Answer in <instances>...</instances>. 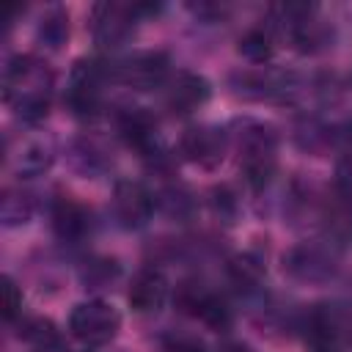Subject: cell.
I'll return each instance as SVG.
<instances>
[{"mask_svg":"<svg viewBox=\"0 0 352 352\" xmlns=\"http://www.w3.org/2000/svg\"><path fill=\"white\" fill-rule=\"evenodd\" d=\"M154 206H157V198L140 182H132V179L116 182L110 209H113V217L121 228H132V231L143 228L151 220Z\"/></svg>","mask_w":352,"mask_h":352,"instance_id":"cell-11","label":"cell"},{"mask_svg":"<svg viewBox=\"0 0 352 352\" xmlns=\"http://www.w3.org/2000/svg\"><path fill=\"white\" fill-rule=\"evenodd\" d=\"M50 217H52V231L60 242L74 245L91 234V212L80 201H74L72 195H58L52 201Z\"/></svg>","mask_w":352,"mask_h":352,"instance_id":"cell-17","label":"cell"},{"mask_svg":"<svg viewBox=\"0 0 352 352\" xmlns=\"http://www.w3.org/2000/svg\"><path fill=\"white\" fill-rule=\"evenodd\" d=\"M121 330V314L104 300L77 302L69 314V333L85 346H104Z\"/></svg>","mask_w":352,"mask_h":352,"instance_id":"cell-6","label":"cell"},{"mask_svg":"<svg viewBox=\"0 0 352 352\" xmlns=\"http://www.w3.org/2000/svg\"><path fill=\"white\" fill-rule=\"evenodd\" d=\"M316 220L330 248H352V192L341 184H330L319 195Z\"/></svg>","mask_w":352,"mask_h":352,"instance_id":"cell-9","label":"cell"},{"mask_svg":"<svg viewBox=\"0 0 352 352\" xmlns=\"http://www.w3.org/2000/svg\"><path fill=\"white\" fill-rule=\"evenodd\" d=\"M212 96V85L204 74L198 72H176L165 80L162 85V104L173 113V116H190L195 110H201Z\"/></svg>","mask_w":352,"mask_h":352,"instance_id":"cell-12","label":"cell"},{"mask_svg":"<svg viewBox=\"0 0 352 352\" xmlns=\"http://www.w3.org/2000/svg\"><path fill=\"white\" fill-rule=\"evenodd\" d=\"M165 352H206V346H204V341L195 338V336L173 333V336H168V341H165Z\"/></svg>","mask_w":352,"mask_h":352,"instance_id":"cell-29","label":"cell"},{"mask_svg":"<svg viewBox=\"0 0 352 352\" xmlns=\"http://www.w3.org/2000/svg\"><path fill=\"white\" fill-rule=\"evenodd\" d=\"M151 11V6H140V3H121V0H104L96 3L91 8V36L99 47L116 50L121 44H126L135 36L138 22L143 19V14Z\"/></svg>","mask_w":352,"mask_h":352,"instance_id":"cell-4","label":"cell"},{"mask_svg":"<svg viewBox=\"0 0 352 352\" xmlns=\"http://www.w3.org/2000/svg\"><path fill=\"white\" fill-rule=\"evenodd\" d=\"M116 129L124 138L126 146L140 151L143 157H157L160 154V140H157V118L143 110V107H124L116 116Z\"/></svg>","mask_w":352,"mask_h":352,"instance_id":"cell-16","label":"cell"},{"mask_svg":"<svg viewBox=\"0 0 352 352\" xmlns=\"http://www.w3.org/2000/svg\"><path fill=\"white\" fill-rule=\"evenodd\" d=\"M19 336L36 349V352H52V349H60V333L55 330V324L50 319H25L22 322V330Z\"/></svg>","mask_w":352,"mask_h":352,"instance_id":"cell-23","label":"cell"},{"mask_svg":"<svg viewBox=\"0 0 352 352\" xmlns=\"http://www.w3.org/2000/svg\"><path fill=\"white\" fill-rule=\"evenodd\" d=\"M74 165L80 168V170H85V173H94V170H102L104 168V151L94 143V140H88V138H82V140H77L74 143Z\"/></svg>","mask_w":352,"mask_h":352,"instance_id":"cell-25","label":"cell"},{"mask_svg":"<svg viewBox=\"0 0 352 352\" xmlns=\"http://www.w3.org/2000/svg\"><path fill=\"white\" fill-rule=\"evenodd\" d=\"M223 352H250L248 346H242V344H231V346H226Z\"/></svg>","mask_w":352,"mask_h":352,"instance_id":"cell-31","label":"cell"},{"mask_svg":"<svg viewBox=\"0 0 352 352\" xmlns=\"http://www.w3.org/2000/svg\"><path fill=\"white\" fill-rule=\"evenodd\" d=\"M33 214V195L22 187H6L0 195V223L6 228L28 223Z\"/></svg>","mask_w":352,"mask_h":352,"instance_id":"cell-20","label":"cell"},{"mask_svg":"<svg viewBox=\"0 0 352 352\" xmlns=\"http://www.w3.org/2000/svg\"><path fill=\"white\" fill-rule=\"evenodd\" d=\"M338 338L352 349V308L341 311V316H338Z\"/></svg>","mask_w":352,"mask_h":352,"instance_id":"cell-30","label":"cell"},{"mask_svg":"<svg viewBox=\"0 0 352 352\" xmlns=\"http://www.w3.org/2000/svg\"><path fill=\"white\" fill-rule=\"evenodd\" d=\"M3 99L25 124H36L50 113L52 72L36 55H14L3 69Z\"/></svg>","mask_w":352,"mask_h":352,"instance_id":"cell-1","label":"cell"},{"mask_svg":"<svg viewBox=\"0 0 352 352\" xmlns=\"http://www.w3.org/2000/svg\"><path fill=\"white\" fill-rule=\"evenodd\" d=\"M118 275V267H116V261H94L85 272H82V280L85 283H91V286H107L113 278Z\"/></svg>","mask_w":352,"mask_h":352,"instance_id":"cell-28","label":"cell"},{"mask_svg":"<svg viewBox=\"0 0 352 352\" xmlns=\"http://www.w3.org/2000/svg\"><path fill=\"white\" fill-rule=\"evenodd\" d=\"M272 28L283 33L300 52H319L330 44L333 30L322 22L319 8L311 3H278L272 6Z\"/></svg>","mask_w":352,"mask_h":352,"instance_id":"cell-3","label":"cell"},{"mask_svg":"<svg viewBox=\"0 0 352 352\" xmlns=\"http://www.w3.org/2000/svg\"><path fill=\"white\" fill-rule=\"evenodd\" d=\"M226 272H228L231 283H234L239 292H253V289L261 286V280H264V275H267V264H264V258H261L258 253L242 250V253H236V256L228 258Z\"/></svg>","mask_w":352,"mask_h":352,"instance_id":"cell-19","label":"cell"},{"mask_svg":"<svg viewBox=\"0 0 352 352\" xmlns=\"http://www.w3.org/2000/svg\"><path fill=\"white\" fill-rule=\"evenodd\" d=\"M319 352H336V349H319Z\"/></svg>","mask_w":352,"mask_h":352,"instance_id":"cell-32","label":"cell"},{"mask_svg":"<svg viewBox=\"0 0 352 352\" xmlns=\"http://www.w3.org/2000/svg\"><path fill=\"white\" fill-rule=\"evenodd\" d=\"M176 305L184 314L201 319L204 324H209L214 330H226L231 324V308H228V302L220 294L209 292L204 283L184 280L179 286V292H176Z\"/></svg>","mask_w":352,"mask_h":352,"instance_id":"cell-13","label":"cell"},{"mask_svg":"<svg viewBox=\"0 0 352 352\" xmlns=\"http://www.w3.org/2000/svg\"><path fill=\"white\" fill-rule=\"evenodd\" d=\"M209 204H212V212L223 220V223H234L236 220V214H239V201H236V192L231 190V187H214L212 190V198H209Z\"/></svg>","mask_w":352,"mask_h":352,"instance_id":"cell-27","label":"cell"},{"mask_svg":"<svg viewBox=\"0 0 352 352\" xmlns=\"http://www.w3.org/2000/svg\"><path fill=\"white\" fill-rule=\"evenodd\" d=\"M168 77H170V60L160 50H138L113 66V80L135 91L162 88Z\"/></svg>","mask_w":352,"mask_h":352,"instance_id":"cell-7","label":"cell"},{"mask_svg":"<svg viewBox=\"0 0 352 352\" xmlns=\"http://www.w3.org/2000/svg\"><path fill=\"white\" fill-rule=\"evenodd\" d=\"M160 204H162V209H165L170 217H187V214H192V209H195L192 192H190L187 187H182V184L165 187V190L160 192Z\"/></svg>","mask_w":352,"mask_h":352,"instance_id":"cell-24","label":"cell"},{"mask_svg":"<svg viewBox=\"0 0 352 352\" xmlns=\"http://www.w3.org/2000/svg\"><path fill=\"white\" fill-rule=\"evenodd\" d=\"M231 148L228 140V129H220L214 124H195L187 126L179 138V151L187 162L198 165V168H217L226 160V151Z\"/></svg>","mask_w":352,"mask_h":352,"instance_id":"cell-10","label":"cell"},{"mask_svg":"<svg viewBox=\"0 0 352 352\" xmlns=\"http://www.w3.org/2000/svg\"><path fill=\"white\" fill-rule=\"evenodd\" d=\"M231 85H234V94L248 96V99H286L297 91L294 77L289 72L267 69V66H258L250 72H236L231 77Z\"/></svg>","mask_w":352,"mask_h":352,"instance_id":"cell-14","label":"cell"},{"mask_svg":"<svg viewBox=\"0 0 352 352\" xmlns=\"http://www.w3.org/2000/svg\"><path fill=\"white\" fill-rule=\"evenodd\" d=\"M239 52L250 63H256V66L267 63L272 58V52H275V36H272V30L270 28H250L245 36H239Z\"/></svg>","mask_w":352,"mask_h":352,"instance_id":"cell-22","label":"cell"},{"mask_svg":"<svg viewBox=\"0 0 352 352\" xmlns=\"http://www.w3.org/2000/svg\"><path fill=\"white\" fill-rule=\"evenodd\" d=\"M3 157H6V165L16 176H38L52 165L55 143L44 132H22L6 140Z\"/></svg>","mask_w":352,"mask_h":352,"instance_id":"cell-8","label":"cell"},{"mask_svg":"<svg viewBox=\"0 0 352 352\" xmlns=\"http://www.w3.org/2000/svg\"><path fill=\"white\" fill-rule=\"evenodd\" d=\"M113 80V69H107L99 60H77L66 80L63 102L77 118H91L102 110L104 99V82Z\"/></svg>","mask_w":352,"mask_h":352,"instance_id":"cell-5","label":"cell"},{"mask_svg":"<svg viewBox=\"0 0 352 352\" xmlns=\"http://www.w3.org/2000/svg\"><path fill=\"white\" fill-rule=\"evenodd\" d=\"M66 38H69V14L60 6H52L36 28V41L47 50H60Z\"/></svg>","mask_w":352,"mask_h":352,"instance_id":"cell-21","label":"cell"},{"mask_svg":"<svg viewBox=\"0 0 352 352\" xmlns=\"http://www.w3.org/2000/svg\"><path fill=\"white\" fill-rule=\"evenodd\" d=\"M228 140L239 157V173L250 187H264L278 165V135L270 124L239 118L228 129Z\"/></svg>","mask_w":352,"mask_h":352,"instance_id":"cell-2","label":"cell"},{"mask_svg":"<svg viewBox=\"0 0 352 352\" xmlns=\"http://www.w3.org/2000/svg\"><path fill=\"white\" fill-rule=\"evenodd\" d=\"M126 300H129L135 314H157L165 305V300H168V280H165V275L160 270H154V267L140 270L132 278V283H129Z\"/></svg>","mask_w":352,"mask_h":352,"instance_id":"cell-18","label":"cell"},{"mask_svg":"<svg viewBox=\"0 0 352 352\" xmlns=\"http://www.w3.org/2000/svg\"><path fill=\"white\" fill-rule=\"evenodd\" d=\"M0 311L6 322H16L22 314V289L8 275L0 278Z\"/></svg>","mask_w":352,"mask_h":352,"instance_id":"cell-26","label":"cell"},{"mask_svg":"<svg viewBox=\"0 0 352 352\" xmlns=\"http://www.w3.org/2000/svg\"><path fill=\"white\" fill-rule=\"evenodd\" d=\"M283 270L302 283H324L336 275V258L330 248L322 245H297L283 256Z\"/></svg>","mask_w":352,"mask_h":352,"instance_id":"cell-15","label":"cell"}]
</instances>
